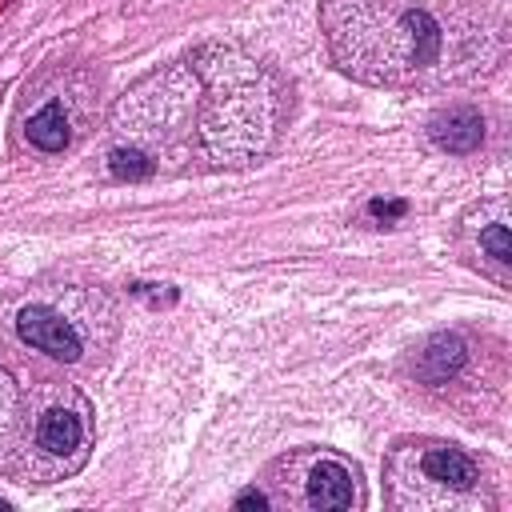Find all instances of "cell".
Segmentation results:
<instances>
[{
  "label": "cell",
  "mask_w": 512,
  "mask_h": 512,
  "mask_svg": "<svg viewBox=\"0 0 512 512\" xmlns=\"http://www.w3.org/2000/svg\"><path fill=\"white\" fill-rule=\"evenodd\" d=\"M280 112L284 96L264 64L224 44H200L132 84L116 100L112 124L156 168H240L268 152Z\"/></svg>",
  "instance_id": "cell-1"
},
{
  "label": "cell",
  "mask_w": 512,
  "mask_h": 512,
  "mask_svg": "<svg viewBox=\"0 0 512 512\" xmlns=\"http://www.w3.org/2000/svg\"><path fill=\"white\" fill-rule=\"evenodd\" d=\"M320 32L360 84H404L440 56V24L416 0H320Z\"/></svg>",
  "instance_id": "cell-2"
},
{
  "label": "cell",
  "mask_w": 512,
  "mask_h": 512,
  "mask_svg": "<svg viewBox=\"0 0 512 512\" xmlns=\"http://www.w3.org/2000/svg\"><path fill=\"white\" fill-rule=\"evenodd\" d=\"M92 404L80 388L44 380L20 404V432H16V472L28 484L68 480L88 464L92 452Z\"/></svg>",
  "instance_id": "cell-3"
},
{
  "label": "cell",
  "mask_w": 512,
  "mask_h": 512,
  "mask_svg": "<svg viewBox=\"0 0 512 512\" xmlns=\"http://www.w3.org/2000/svg\"><path fill=\"white\" fill-rule=\"evenodd\" d=\"M388 496L400 512H488L492 492L480 464L456 444H400L384 464Z\"/></svg>",
  "instance_id": "cell-4"
},
{
  "label": "cell",
  "mask_w": 512,
  "mask_h": 512,
  "mask_svg": "<svg viewBox=\"0 0 512 512\" xmlns=\"http://www.w3.org/2000/svg\"><path fill=\"white\" fill-rule=\"evenodd\" d=\"M356 480V468L336 452L300 448L268 468V500L300 512H344L364 500Z\"/></svg>",
  "instance_id": "cell-5"
},
{
  "label": "cell",
  "mask_w": 512,
  "mask_h": 512,
  "mask_svg": "<svg viewBox=\"0 0 512 512\" xmlns=\"http://www.w3.org/2000/svg\"><path fill=\"white\" fill-rule=\"evenodd\" d=\"M16 332L24 344H32L36 352H48L52 360L76 364L84 356V332L76 324V316L52 300H32L16 312Z\"/></svg>",
  "instance_id": "cell-6"
},
{
  "label": "cell",
  "mask_w": 512,
  "mask_h": 512,
  "mask_svg": "<svg viewBox=\"0 0 512 512\" xmlns=\"http://www.w3.org/2000/svg\"><path fill=\"white\" fill-rule=\"evenodd\" d=\"M428 136L444 152H460L464 156V152L480 148V140H484V116L476 108H464V104L444 108V112H436L428 120Z\"/></svg>",
  "instance_id": "cell-7"
},
{
  "label": "cell",
  "mask_w": 512,
  "mask_h": 512,
  "mask_svg": "<svg viewBox=\"0 0 512 512\" xmlns=\"http://www.w3.org/2000/svg\"><path fill=\"white\" fill-rule=\"evenodd\" d=\"M28 140L36 144V148H44V152H60L68 140H72V132H68V116H64V108L52 100V104H44L32 120H28Z\"/></svg>",
  "instance_id": "cell-8"
},
{
  "label": "cell",
  "mask_w": 512,
  "mask_h": 512,
  "mask_svg": "<svg viewBox=\"0 0 512 512\" xmlns=\"http://www.w3.org/2000/svg\"><path fill=\"white\" fill-rule=\"evenodd\" d=\"M464 340L460 336H436L424 352H420V368H424V376L432 380V384H440V380H448L460 364H464Z\"/></svg>",
  "instance_id": "cell-9"
},
{
  "label": "cell",
  "mask_w": 512,
  "mask_h": 512,
  "mask_svg": "<svg viewBox=\"0 0 512 512\" xmlns=\"http://www.w3.org/2000/svg\"><path fill=\"white\" fill-rule=\"evenodd\" d=\"M20 404H24L20 384L12 380L8 368H0V456H8L12 444H16V432H20Z\"/></svg>",
  "instance_id": "cell-10"
},
{
  "label": "cell",
  "mask_w": 512,
  "mask_h": 512,
  "mask_svg": "<svg viewBox=\"0 0 512 512\" xmlns=\"http://www.w3.org/2000/svg\"><path fill=\"white\" fill-rule=\"evenodd\" d=\"M108 168H112L116 180H148L156 172V164L140 148H132V144H116L108 152Z\"/></svg>",
  "instance_id": "cell-11"
},
{
  "label": "cell",
  "mask_w": 512,
  "mask_h": 512,
  "mask_svg": "<svg viewBox=\"0 0 512 512\" xmlns=\"http://www.w3.org/2000/svg\"><path fill=\"white\" fill-rule=\"evenodd\" d=\"M480 252L492 260L496 276L504 280V268L512 264V232H508V224H504V220H496V224H488V228L480 232Z\"/></svg>",
  "instance_id": "cell-12"
},
{
  "label": "cell",
  "mask_w": 512,
  "mask_h": 512,
  "mask_svg": "<svg viewBox=\"0 0 512 512\" xmlns=\"http://www.w3.org/2000/svg\"><path fill=\"white\" fill-rule=\"evenodd\" d=\"M368 212L380 216V220H400V216L408 212V204H404V200H372Z\"/></svg>",
  "instance_id": "cell-13"
},
{
  "label": "cell",
  "mask_w": 512,
  "mask_h": 512,
  "mask_svg": "<svg viewBox=\"0 0 512 512\" xmlns=\"http://www.w3.org/2000/svg\"><path fill=\"white\" fill-rule=\"evenodd\" d=\"M236 508H272V500L252 488V492H240V496H236Z\"/></svg>",
  "instance_id": "cell-14"
}]
</instances>
